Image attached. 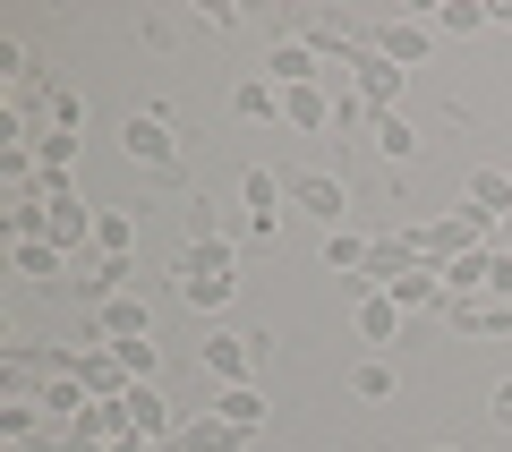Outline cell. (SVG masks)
Returning a JSON list of instances; mask_svg holds the SVG:
<instances>
[{"instance_id": "cell-37", "label": "cell", "mask_w": 512, "mask_h": 452, "mask_svg": "<svg viewBox=\"0 0 512 452\" xmlns=\"http://www.w3.org/2000/svg\"><path fill=\"white\" fill-rule=\"evenodd\" d=\"M0 452H35V444H0Z\"/></svg>"}, {"instance_id": "cell-27", "label": "cell", "mask_w": 512, "mask_h": 452, "mask_svg": "<svg viewBox=\"0 0 512 452\" xmlns=\"http://www.w3.org/2000/svg\"><path fill=\"white\" fill-rule=\"evenodd\" d=\"M35 163H43V180H69V163H77V137H69V128H43V137H35Z\"/></svg>"}, {"instance_id": "cell-25", "label": "cell", "mask_w": 512, "mask_h": 452, "mask_svg": "<svg viewBox=\"0 0 512 452\" xmlns=\"http://www.w3.org/2000/svg\"><path fill=\"white\" fill-rule=\"evenodd\" d=\"M0 231H9V248L43 239V197H9V205H0Z\"/></svg>"}, {"instance_id": "cell-10", "label": "cell", "mask_w": 512, "mask_h": 452, "mask_svg": "<svg viewBox=\"0 0 512 452\" xmlns=\"http://www.w3.org/2000/svg\"><path fill=\"white\" fill-rule=\"evenodd\" d=\"M69 376L86 384L94 401H120L128 384H137V376H128V367H120V350H69Z\"/></svg>"}, {"instance_id": "cell-2", "label": "cell", "mask_w": 512, "mask_h": 452, "mask_svg": "<svg viewBox=\"0 0 512 452\" xmlns=\"http://www.w3.org/2000/svg\"><path fill=\"white\" fill-rule=\"evenodd\" d=\"M342 69L359 77V103H367V111H402V94H410V77L393 69V60H384L376 43H359V35H350V43H342Z\"/></svg>"}, {"instance_id": "cell-24", "label": "cell", "mask_w": 512, "mask_h": 452, "mask_svg": "<svg viewBox=\"0 0 512 452\" xmlns=\"http://www.w3.org/2000/svg\"><path fill=\"white\" fill-rule=\"evenodd\" d=\"M410 145H419L410 111H376V154H384V163H410Z\"/></svg>"}, {"instance_id": "cell-33", "label": "cell", "mask_w": 512, "mask_h": 452, "mask_svg": "<svg viewBox=\"0 0 512 452\" xmlns=\"http://www.w3.org/2000/svg\"><path fill=\"white\" fill-rule=\"evenodd\" d=\"M487 418H495V427H512V376H504V384L487 393Z\"/></svg>"}, {"instance_id": "cell-38", "label": "cell", "mask_w": 512, "mask_h": 452, "mask_svg": "<svg viewBox=\"0 0 512 452\" xmlns=\"http://www.w3.org/2000/svg\"><path fill=\"white\" fill-rule=\"evenodd\" d=\"M436 452H453V444H436Z\"/></svg>"}, {"instance_id": "cell-16", "label": "cell", "mask_w": 512, "mask_h": 452, "mask_svg": "<svg viewBox=\"0 0 512 452\" xmlns=\"http://www.w3.org/2000/svg\"><path fill=\"white\" fill-rule=\"evenodd\" d=\"M265 77H274L282 94L291 86H316V43L299 35V43H274V52H265Z\"/></svg>"}, {"instance_id": "cell-11", "label": "cell", "mask_w": 512, "mask_h": 452, "mask_svg": "<svg viewBox=\"0 0 512 452\" xmlns=\"http://www.w3.org/2000/svg\"><path fill=\"white\" fill-rule=\"evenodd\" d=\"M282 120L308 128V137H325V128H342V94H333V86H291V94H282Z\"/></svg>"}, {"instance_id": "cell-34", "label": "cell", "mask_w": 512, "mask_h": 452, "mask_svg": "<svg viewBox=\"0 0 512 452\" xmlns=\"http://www.w3.org/2000/svg\"><path fill=\"white\" fill-rule=\"evenodd\" d=\"M43 452H111V444H94V435H69V427H60L52 444H43Z\"/></svg>"}, {"instance_id": "cell-23", "label": "cell", "mask_w": 512, "mask_h": 452, "mask_svg": "<svg viewBox=\"0 0 512 452\" xmlns=\"http://www.w3.org/2000/svg\"><path fill=\"white\" fill-rule=\"evenodd\" d=\"M128 248H137V214L103 205V214H94V256H128Z\"/></svg>"}, {"instance_id": "cell-28", "label": "cell", "mask_w": 512, "mask_h": 452, "mask_svg": "<svg viewBox=\"0 0 512 452\" xmlns=\"http://www.w3.org/2000/svg\"><path fill=\"white\" fill-rule=\"evenodd\" d=\"M393 384H402L393 359H359V367H350V393H359V401H393Z\"/></svg>"}, {"instance_id": "cell-4", "label": "cell", "mask_w": 512, "mask_h": 452, "mask_svg": "<svg viewBox=\"0 0 512 452\" xmlns=\"http://www.w3.org/2000/svg\"><path fill=\"white\" fill-rule=\"evenodd\" d=\"M282 197H291L299 214H316L325 231H342V214H350V188L333 180V171H282Z\"/></svg>"}, {"instance_id": "cell-22", "label": "cell", "mask_w": 512, "mask_h": 452, "mask_svg": "<svg viewBox=\"0 0 512 452\" xmlns=\"http://www.w3.org/2000/svg\"><path fill=\"white\" fill-rule=\"evenodd\" d=\"M231 111H239V120H274V111H282V86H274V77H239V86H231Z\"/></svg>"}, {"instance_id": "cell-35", "label": "cell", "mask_w": 512, "mask_h": 452, "mask_svg": "<svg viewBox=\"0 0 512 452\" xmlns=\"http://www.w3.org/2000/svg\"><path fill=\"white\" fill-rule=\"evenodd\" d=\"M487 248H504V256H512V214H504V222H495V239H487Z\"/></svg>"}, {"instance_id": "cell-14", "label": "cell", "mask_w": 512, "mask_h": 452, "mask_svg": "<svg viewBox=\"0 0 512 452\" xmlns=\"http://www.w3.org/2000/svg\"><path fill=\"white\" fill-rule=\"evenodd\" d=\"M461 214H470L478 231L495 239V222L512 214V171H478V180H470V197H461Z\"/></svg>"}, {"instance_id": "cell-36", "label": "cell", "mask_w": 512, "mask_h": 452, "mask_svg": "<svg viewBox=\"0 0 512 452\" xmlns=\"http://www.w3.org/2000/svg\"><path fill=\"white\" fill-rule=\"evenodd\" d=\"M111 452H154V444H146V435H120V444H111Z\"/></svg>"}, {"instance_id": "cell-12", "label": "cell", "mask_w": 512, "mask_h": 452, "mask_svg": "<svg viewBox=\"0 0 512 452\" xmlns=\"http://www.w3.org/2000/svg\"><path fill=\"white\" fill-rule=\"evenodd\" d=\"M128 163H146V171H171V163H180L163 111H137V120H128Z\"/></svg>"}, {"instance_id": "cell-7", "label": "cell", "mask_w": 512, "mask_h": 452, "mask_svg": "<svg viewBox=\"0 0 512 452\" xmlns=\"http://www.w3.org/2000/svg\"><path fill=\"white\" fill-rule=\"evenodd\" d=\"M69 282H77V299H94V308H103V299H128V290H137V256H86Z\"/></svg>"}, {"instance_id": "cell-18", "label": "cell", "mask_w": 512, "mask_h": 452, "mask_svg": "<svg viewBox=\"0 0 512 452\" xmlns=\"http://www.w3.org/2000/svg\"><path fill=\"white\" fill-rule=\"evenodd\" d=\"M9 265H18L26 282H60V273H77V256L52 248V239H26V248H9Z\"/></svg>"}, {"instance_id": "cell-29", "label": "cell", "mask_w": 512, "mask_h": 452, "mask_svg": "<svg viewBox=\"0 0 512 452\" xmlns=\"http://www.w3.org/2000/svg\"><path fill=\"white\" fill-rule=\"evenodd\" d=\"M214 418H231V427H239V435H256V427H265V401H256V393H248V384H231V393H222V401H214Z\"/></svg>"}, {"instance_id": "cell-17", "label": "cell", "mask_w": 512, "mask_h": 452, "mask_svg": "<svg viewBox=\"0 0 512 452\" xmlns=\"http://www.w3.org/2000/svg\"><path fill=\"white\" fill-rule=\"evenodd\" d=\"M350 299H359V333H367V342H402L410 316L393 308V290H350Z\"/></svg>"}, {"instance_id": "cell-8", "label": "cell", "mask_w": 512, "mask_h": 452, "mask_svg": "<svg viewBox=\"0 0 512 452\" xmlns=\"http://www.w3.org/2000/svg\"><path fill=\"white\" fill-rule=\"evenodd\" d=\"M120 410H128V435H146V444H171V435H180V410H171L154 384H128Z\"/></svg>"}, {"instance_id": "cell-9", "label": "cell", "mask_w": 512, "mask_h": 452, "mask_svg": "<svg viewBox=\"0 0 512 452\" xmlns=\"http://www.w3.org/2000/svg\"><path fill=\"white\" fill-rule=\"evenodd\" d=\"M94 333H103L111 350H128V342H154V316H146V299L128 290V299H103V308H94Z\"/></svg>"}, {"instance_id": "cell-6", "label": "cell", "mask_w": 512, "mask_h": 452, "mask_svg": "<svg viewBox=\"0 0 512 452\" xmlns=\"http://www.w3.org/2000/svg\"><path fill=\"white\" fill-rule=\"evenodd\" d=\"M410 248H419V265H453V256H470V248H487V231H478L470 214H444V222H427V231H410Z\"/></svg>"}, {"instance_id": "cell-30", "label": "cell", "mask_w": 512, "mask_h": 452, "mask_svg": "<svg viewBox=\"0 0 512 452\" xmlns=\"http://www.w3.org/2000/svg\"><path fill=\"white\" fill-rule=\"evenodd\" d=\"M487 26V0H444L436 9V35H478Z\"/></svg>"}, {"instance_id": "cell-20", "label": "cell", "mask_w": 512, "mask_h": 452, "mask_svg": "<svg viewBox=\"0 0 512 452\" xmlns=\"http://www.w3.org/2000/svg\"><path fill=\"white\" fill-rule=\"evenodd\" d=\"M239 205H248V214H265V222H282V205H291V197H282V171L256 163L248 180H239Z\"/></svg>"}, {"instance_id": "cell-32", "label": "cell", "mask_w": 512, "mask_h": 452, "mask_svg": "<svg viewBox=\"0 0 512 452\" xmlns=\"http://www.w3.org/2000/svg\"><path fill=\"white\" fill-rule=\"evenodd\" d=\"M43 120H52V128H69V137H77V128H86V103H77V94H52V111H43Z\"/></svg>"}, {"instance_id": "cell-26", "label": "cell", "mask_w": 512, "mask_h": 452, "mask_svg": "<svg viewBox=\"0 0 512 452\" xmlns=\"http://www.w3.org/2000/svg\"><path fill=\"white\" fill-rule=\"evenodd\" d=\"M231 231H239V222L222 214L214 197H188V248H205V239H231Z\"/></svg>"}, {"instance_id": "cell-5", "label": "cell", "mask_w": 512, "mask_h": 452, "mask_svg": "<svg viewBox=\"0 0 512 452\" xmlns=\"http://www.w3.org/2000/svg\"><path fill=\"white\" fill-rule=\"evenodd\" d=\"M256 359H265V342H256V333H205V350H197V367L222 384V393H231V384H248Z\"/></svg>"}, {"instance_id": "cell-19", "label": "cell", "mask_w": 512, "mask_h": 452, "mask_svg": "<svg viewBox=\"0 0 512 452\" xmlns=\"http://www.w3.org/2000/svg\"><path fill=\"white\" fill-rule=\"evenodd\" d=\"M367 256H376V239H359L350 222H342V231H325V273H342V282H359V273H367Z\"/></svg>"}, {"instance_id": "cell-1", "label": "cell", "mask_w": 512, "mask_h": 452, "mask_svg": "<svg viewBox=\"0 0 512 452\" xmlns=\"http://www.w3.org/2000/svg\"><path fill=\"white\" fill-rule=\"evenodd\" d=\"M231 239H205V248H188L180 256V299L197 316H214V308H231Z\"/></svg>"}, {"instance_id": "cell-13", "label": "cell", "mask_w": 512, "mask_h": 452, "mask_svg": "<svg viewBox=\"0 0 512 452\" xmlns=\"http://www.w3.org/2000/svg\"><path fill=\"white\" fill-rule=\"evenodd\" d=\"M367 43H376V52L393 60V69H419V60H427V43H436V26H419V18H384Z\"/></svg>"}, {"instance_id": "cell-31", "label": "cell", "mask_w": 512, "mask_h": 452, "mask_svg": "<svg viewBox=\"0 0 512 452\" xmlns=\"http://www.w3.org/2000/svg\"><path fill=\"white\" fill-rule=\"evenodd\" d=\"M0 435H9V444H35V401H9V410H0Z\"/></svg>"}, {"instance_id": "cell-21", "label": "cell", "mask_w": 512, "mask_h": 452, "mask_svg": "<svg viewBox=\"0 0 512 452\" xmlns=\"http://www.w3.org/2000/svg\"><path fill=\"white\" fill-rule=\"evenodd\" d=\"M35 410H52L60 427H77V418L94 410V393H86V384H77V376H52V384H43V401H35Z\"/></svg>"}, {"instance_id": "cell-15", "label": "cell", "mask_w": 512, "mask_h": 452, "mask_svg": "<svg viewBox=\"0 0 512 452\" xmlns=\"http://www.w3.org/2000/svg\"><path fill=\"white\" fill-rule=\"evenodd\" d=\"M248 435L231 427V418H180V435L171 444H154V452H239Z\"/></svg>"}, {"instance_id": "cell-3", "label": "cell", "mask_w": 512, "mask_h": 452, "mask_svg": "<svg viewBox=\"0 0 512 452\" xmlns=\"http://www.w3.org/2000/svg\"><path fill=\"white\" fill-rule=\"evenodd\" d=\"M35 197H43V239H52V248H69V256H86V248H94V214L69 197V180H43Z\"/></svg>"}]
</instances>
